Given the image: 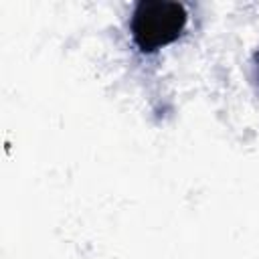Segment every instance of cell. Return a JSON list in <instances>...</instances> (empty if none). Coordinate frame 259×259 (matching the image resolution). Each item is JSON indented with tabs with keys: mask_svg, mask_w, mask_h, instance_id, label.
Masks as SVG:
<instances>
[{
	"mask_svg": "<svg viewBox=\"0 0 259 259\" xmlns=\"http://www.w3.org/2000/svg\"><path fill=\"white\" fill-rule=\"evenodd\" d=\"M188 24V12L178 2L142 0L130 18L132 40L140 53H156L182 36Z\"/></svg>",
	"mask_w": 259,
	"mask_h": 259,
	"instance_id": "1",
	"label": "cell"
},
{
	"mask_svg": "<svg viewBox=\"0 0 259 259\" xmlns=\"http://www.w3.org/2000/svg\"><path fill=\"white\" fill-rule=\"evenodd\" d=\"M253 75H255V81L259 83V51L253 57Z\"/></svg>",
	"mask_w": 259,
	"mask_h": 259,
	"instance_id": "2",
	"label": "cell"
}]
</instances>
